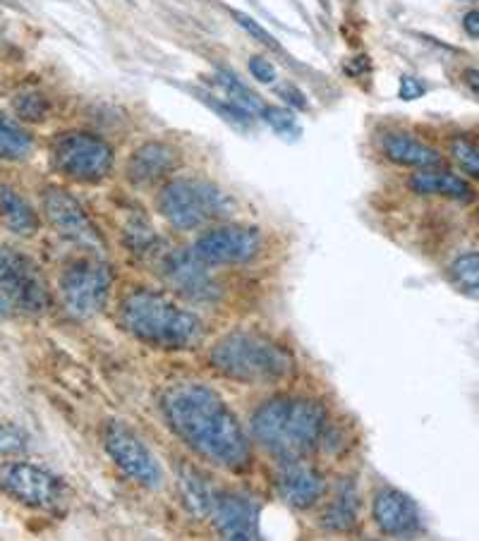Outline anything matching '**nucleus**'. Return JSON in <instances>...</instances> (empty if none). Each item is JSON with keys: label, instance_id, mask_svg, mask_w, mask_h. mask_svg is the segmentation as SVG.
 Returning a JSON list of instances; mask_svg holds the SVG:
<instances>
[{"label": "nucleus", "instance_id": "obj_1", "mask_svg": "<svg viewBox=\"0 0 479 541\" xmlns=\"http://www.w3.org/2000/svg\"><path fill=\"white\" fill-rule=\"evenodd\" d=\"M161 412L173 434L206 463L228 472L252 465V443L238 415L211 386L175 381L161 395Z\"/></svg>", "mask_w": 479, "mask_h": 541}, {"label": "nucleus", "instance_id": "obj_2", "mask_svg": "<svg viewBox=\"0 0 479 541\" xmlns=\"http://www.w3.org/2000/svg\"><path fill=\"white\" fill-rule=\"evenodd\" d=\"M329 412L314 398L278 395L254 410L252 439L278 463L307 458L324 439Z\"/></svg>", "mask_w": 479, "mask_h": 541}, {"label": "nucleus", "instance_id": "obj_3", "mask_svg": "<svg viewBox=\"0 0 479 541\" xmlns=\"http://www.w3.org/2000/svg\"><path fill=\"white\" fill-rule=\"evenodd\" d=\"M118 321L151 348L190 350L204 340V324L197 314L151 288L130 290L120 300Z\"/></svg>", "mask_w": 479, "mask_h": 541}, {"label": "nucleus", "instance_id": "obj_4", "mask_svg": "<svg viewBox=\"0 0 479 541\" xmlns=\"http://www.w3.org/2000/svg\"><path fill=\"white\" fill-rule=\"evenodd\" d=\"M211 367L247 386H274L295 374L286 345L257 331H233L211 348Z\"/></svg>", "mask_w": 479, "mask_h": 541}, {"label": "nucleus", "instance_id": "obj_5", "mask_svg": "<svg viewBox=\"0 0 479 541\" xmlns=\"http://www.w3.org/2000/svg\"><path fill=\"white\" fill-rule=\"evenodd\" d=\"M156 206L173 228L194 230L228 218L233 214L235 202L214 182L175 178L161 187Z\"/></svg>", "mask_w": 479, "mask_h": 541}, {"label": "nucleus", "instance_id": "obj_6", "mask_svg": "<svg viewBox=\"0 0 479 541\" xmlns=\"http://www.w3.org/2000/svg\"><path fill=\"white\" fill-rule=\"evenodd\" d=\"M113 288L111 269L99 259H77L65 266L60 276V295L65 307L77 319H89L106 307Z\"/></svg>", "mask_w": 479, "mask_h": 541}, {"label": "nucleus", "instance_id": "obj_7", "mask_svg": "<svg viewBox=\"0 0 479 541\" xmlns=\"http://www.w3.org/2000/svg\"><path fill=\"white\" fill-rule=\"evenodd\" d=\"M51 158L60 175L77 182H99L113 168V149L89 132L60 135L53 142Z\"/></svg>", "mask_w": 479, "mask_h": 541}, {"label": "nucleus", "instance_id": "obj_8", "mask_svg": "<svg viewBox=\"0 0 479 541\" xmlns=\"http://www.w3.org/2000/svg\"><path fill=\"white\" fill-rule=\"evenodd\" d=\"M0 295L10 307L27 314H41L51 305L39 266L12 247H0Z\"/></svg>", "mask_w": 479, "mask_h": 541}, {"label": "nucleus", "instance_id": "obj_9", "mask_svg": "<svg viewBox=\"0 0 479 541\" xmlns=\"http://www.w3.org/2000/svg\"><path fill=\"white\" fill-rule=\"evenodd\" d=\"M103 446L106 453L111 455L115 465L123 470L132 482L147 489H163L166 484V474L156 455L149 451V446L135 434V429L127 427L125 422L111 419L103 429Z\"/></svg>", "mask_w": 479, "mask_h": 541}, {"label": "nucleus", "instance_id": "obj_10", "mask_svg": "<svg viewBox=\"0 0 479 541\" xmlns=\"http://www.w3.org/2000/svg\"><path fill=\"white\" fill-rule=\"evenodd\" d=\"M0 491L29 508H56L63 501V484L56 474L29 463L0 465Z\"/></svg>", "mask_w": 479, "mask_h": 541}, {"label": "nucleus", "instance_id": "obj_11", "mask_svg": "<svg viewBox=\"0 0 479 541\" xmlns=\"http://www.w3.org/2000/svg\"><path fill=\"white\" fill-rule=\"evenodd\" d=\"M264 240L262 230L254 226H218L206 230L194 242V254L209 266L223 264H247L259 254Z\"/></svg>", "mask_w": 479, "mask_h": 541}, {"label": "nucleus", "instance_id": "obj_12", "mask_svg": "<svg viewBox=\"0 0 479 541\" xmlns=\"http://www.w3.org/2000/svg\"><path fill=\"white\" fill-rule=\"evenodd\" d=\"M44 214L51 223V228L72 242V245L89 249V252H99L103 249V240L99 230L82 209V204L72 197L70 192L60 190V187H48L44 192Z\"/></svg>", "mask_w": 479, "mask_h": 541}, {"label": "nucleus", "instance_id": "obj_13", "mask_svg": "<svg viewBox=\"0 0 479 541\" xmlns=\"http://www.w3.org/2000/svg\"><path fill=\"white\" fill-rule=\"evenodd\" d=\"M161 273L180 295L194 302H214L218 297V283L211 276L209 264L194 254V249H168L159 259Z\"/></svg>", "mask_w": 479, "mask_h": 541}, {"label": "nucleus", "instance_id": "obj_14", "mask_svg": "<svg viewBox=\"0 0 479 541\" xmlns=\"http://www.w3.org/2000/svg\"><path fill=\"white\" fill-rule=\"evenodd\" d=\"M276 491L290 508L309 510L324 498L326 482L317 467L302 460H286L278 463Z\"/></svg>", "mask_w": 479, "mask_h": 541}, {"label": "nucleus", "instance_id": "obj_15", "mask_svg": "<svg viewBox=\"0 0 479 541\" xmlns=\"http://www.w3.org/2000/svg\"><path fill=\"white\" fill-rule=\"evenodd\" d=\"M372 520L381 534L408 537L420 530V510L415 501L393 486H381L372 501Z\"/></svg>", "mask_w": 479, "mask_h": 541}, {"label": "nucleus", "instance_id": "obj_16", "mask_svg": "<svg viewBox=\"0 0 479 541\" xmlns=\"http://www.w3.org/2000/svg\"><path fill=\"white\" fill-rule=\"evenodd\" d=\"M214 527L223 539H259V508L245 494H221L216 501Z\"/></svg>", "mask_w": 479, "mask_h": 541}, {"label": "nucleus", "instance_id": "obj_17", "mask_svg": "<svg viewBox=\"0 0 479 541\" xmlns=\"http://www.w3.org/2000/svg\"><path fill=\"white\" fill-rule=\"evenodd\" d=\"M180 163L178 149H173L166 142H147L142 147L132 151L130 161H127V178L135 185H154L173 173Z\"/></svg>", "mask_w": 479, "mask_h": 541}, {"label": "nucleus", "instance_id": "obj_18", "mask_svg": "<svg viewBox=\"0 0 479 541\" xmlns=\"http://www.w3.org/2000/svg\"><path fill=\"white\" fill-rule=\"evenodd\" d=\"M408 187L415 194H422V197H448L456 199V202H470L475 197L468 182L448 173V170L422 168L420 173H415L408 180Z\"/></svg>", "mask_w": 479, "mask_h": 541}, {"label": "nucleus", "instance_id": "obj_19", "mask_svg": "<svg viewBox=\"0 0 479 541\" xmlns=\"http://www.w3.org/2000/svg\"><path fill=\"white\" fill-rule=\"evenodd\" d=\"M178 484H180V494H183V501L190 513L197 520L211 518L214 513L216 501H218V491L214 489V484L209 482V477H204L202 472L197 470L194 465H180L178 470Z\"/></svg>", "mask_w": 479, "mask_h": 541}, {"label": "nucleus", "instance_id": "obj_20", "mask_svg": "<svg viewBox=\"0 0 479 541\" xmlns=\"http://www.w3.org/2000/svg\"><path fill=\"white\" fill-rule=\"evenodd\" d=\"M381 151L388 161L398 163V166L410 168H436L441 166V154L427 144L417 142L415 137L403 135V132H391L381 139Z\"/></svg>", "mask_w": 479, "mask_h": 541}, {"label": "nucleus", "instance_id": "obj_21", "mask_svg": "<svg viewBox=\"0 0 479 541\" xmlns=\"http://www.w3.org/2000/svg\"><path fill=\"white\" fill-rule=\"evenodd\" d=\"M360 520V494L353 479H345L336 486L329 506L321 513V525L329 532H350Z\"/></svg>", "mask_w": 479, "mask_h": 541}, {"label": "nucleus", "instance_id": "obj_22", "mask_svg": "<svg viewBox=\"0 0 479 541\" xmlns=\"http://www.w3.org/2000/svg\"><path fill=\"white\" fill-rule=\"evenodd\" d=\"M0 218H3V223L12 233L20 237L36 235V230L41 226L34 206L8 185H0Z\"/></svg>", "mask_w": 479, "mask_h": 541}, {"label": "nucleus", "instance_id": "obj_23", "mask_svg": "<svg viewBox=\"0 0 479 541\" xmlns=\"http://www.w3.org/2000/svg\"><path fill=\"white\" fill-rule=\"evenodd\" d=\"M32 154V137L15 120L0 115V161H22Z\"/></svg>", "mask_w": 479, "mask_h": 541}, {"label": "nucleus", "instance_id": "obj_24", "mask_svg": "<svg viewBox=\"0 0 479 541\" xmlns=\"http://www.w3.org/2000/svg\"><path fill=\"white\" fill-rule=\"evenodd\" d=\"M451 281L463 295L479 300V254L468 252L451 264Z\"/></svg>", "mask_w": 479, "mask_h": 541}, {"label": "nucleus", "instance_id": "obj_25", "mask_svg": "<svg viewBox=\"0 0 479 541\" xmlns=\"http://www.w3.org/2000/svg\"><path fill=\"white\" fill-rule=\"evenodd\" d=\"M216 79H218V87L226 91L230 101L238 103V106L245 108L247 113H259V115H262V111H264L262 99H259L257 94H252V91L247 89L238 77L230 75V72H218Z\"/></svg>", "mask_w": 479, "mask_h": 541}, {"label": "nucleus", "instance_id": "obj_26", "mask_svg": "<svg viewBox=\"0 0 479 541\" xmlns=\"http://www.w3.org/2000/svg\"><path fill=\"white\" fill-rule=\"evenodd\" d=\"M48 108L51 106H48L46 96L39 94V91H22V94L15 96V111L22 120H27V123H41V120H46Z\"/></svg>", "mask_w": 479, "mask_h": 541}, {"label": "nucleus", "instance_id": "obj_27", "mask_svg": "<svg viewBox=\"0 0 479 541\" xmlns=\"http://www.w3.org/2000/svg\"><path fill=\"white\" fill-rule=\"evenodd\" d=\"M451 156L465 173L479 180V144L472 139L456 137L451 142Z\"/></svg>", "mask_w": 479, "mask_h": 541}, {"label": "nucleus", "instance_id": "obj_28", "mask_svg": "<svg viewBox=\"0 0 479 541\" xmlns=\"http://www.w3.org/2000/svg\"><path fill=\"white\" fill-rule=\"evenodd\" d=\"M27 448V431L12 422H0V455H22Z\"/></svg>", "mask_w": 479, "mask_h": 541}, {"label": "nucleus", "instance_id": "obj_29", "mask_svg": "<svg viewBox=\"0 0 479 541\" xmlns=\"http://www.w3.org/2000/svg\"><path fill=\"white\" fill-rule=\"evenodd\" d=\"M262 118L274 127L278 135H286V137L300 135V127H297L293 111H286V108H276V106H264Z\"/></svg>", "mask_w": 479, "mask_h": 541}, {"label": "nucleus", "instance_id": "obj_30", "mask_svg": "<svg viewBox=\"0 0 479 541\" xmlns=\"http://www.w3.org/2000/svg\"><path fill=\"white\" fill-rule=\"evenodd\" d=\"M233 17H235V22H238L240 27L245 29L247 34L254 36V39L259 41V44L266 46V48H271V51H281V44H278V41L274 39V36H271L269 32H266V29L262 27V24H259L257 20H254V17L245 15V12H240V10H233Z\"/></svg>", "mask_w": 479, "mask_h": 541}, {"label": "nucleus", "instance_id": "obj_31", "mask_svg": "<svg viewBox=\"0 0 479 541\" xmlns=\"http://www.w3.org/2000/svg\"><path fill=\"white\" fill-rule=\"evenodd\" d=\"M250 72L254 75V79L262 84H271L276 82V68L274 63H269V60L262 56H252L250 58Z\"/></svg>", "mask_w": 479, "mask_h": 541}, {"label": "nucleus", "instance_id": "obj_32", "mask_svg": "<svg viewBox=\"0 0 479 541\" xmlns=\"http://www.w3.org/2000/svg\"><path fill=\"white\" fill-rule=\"evenodd\" d=\"M427 94V87H424L422 79L417 77H403L400 79V87H398V96L403 101H415L420 99V96Z\"/></svg>", "mask_w": 479, "mask_h": 541}, {"label": "nucleus", "instance_id": "obj_33", "mask_svg": "<svg viewBox=\"0 0 479 541\" xmlns=\"http://www.w3.org/2000/svg\"><path fill=\"white\" fill-rule=\"evenodd\" d=\"M278 96H281L288 106L297 108V111H307V106H309L307 96L302 94L297 87H293V84H283V87H278Z\"/></svg>", "mask_w": 479, "mask_h": 541}, {"label": "nucleus", "instance_id": "obj_34", "mask_svg": "<svg viewBox=\"0 0 479 541\" xmlns=\"http://www.w3.org/2000/svg\"><path fill=\"white\" fill-rule=\"evenodd\" d=\"M367 70H369V60L365 56H357V58L350 60L348 65H345V72H348V75H353V77L362 75V72H367Z\"/></svg>", "mask_w": 479, "mask_h": 541}, {"label": "nucleus", "instance_id": "obj_35", "mask_svg": "<svg viewBox=\"0 0 479 541\" xmlns=\"http://www.w3.org/2000/svg\"><path fill=\"white\" fill-rule=\"evenodd\" d=\"M463 27H465V32L477 39L479 36V10H470L468 15L463 17Z\"/></svg>", "mask_w": 479, "mask_h": 541}, {"label": "nucleus", "instance_id": "obj_36", "mask_svg": "<svg viewBox=\"0 0 479 541\" xmlns=\"http://www.w3.org/2000/svg\"><path fill=\"white\" fill-rule=\"evenodd\" d=\"M463 79L465 84H468V89L479 99V70H465Z\"/></svg>", "mask_w": 479, "mask_h": 541}, {"label": "nucleus", "instance_id": "obj_37", "mask_svg": "<svg viewBox=\"0 0 479 541\" xmlns=\"http://www.w3.org/2000/svg\"><path fill=\"white\" fill-rule=\"evenodd\" d=\"M8 312H10V305L3 300V295H0V316H5Z\"/></svg>", "mask_w": 479, "mask_h": 541}]
</instances>
